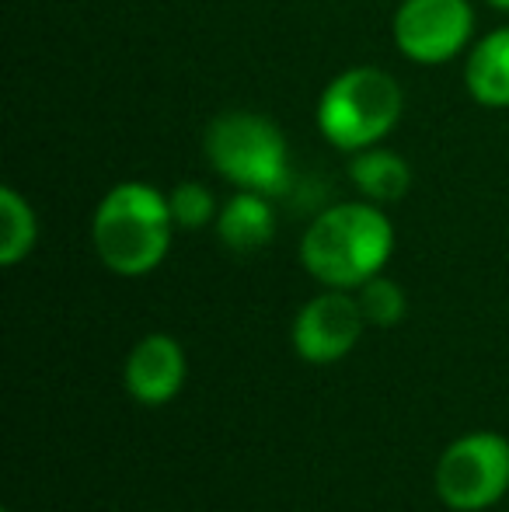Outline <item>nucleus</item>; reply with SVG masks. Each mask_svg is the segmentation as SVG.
Masks as SVG:
<instances>
[{"instance_id":"9","label":"nucleus","mask_w":509,"mask_h":512,"mask_svg":"<svg viewBox=\"0 0 509 512\" xmlns=\"http://www.w3.org/2000/svg\"><path fill=\"white\" fill-rule=\"evenodd\" d=\"M217 237L234 255H255L276 237V209L262 192H234L217 213Z\"/></svg>"},{"instance_id":"5","label":"nucleus","mask_w":509,"mask_h":512,"mask_svg":"<svg viewBox=\"0 0 509 512\" xmlns=\"http://www.w3.org/2000/svg\"><path fill=\"white\" fill-rule=\"evenodd\" d=\"M436 495L454 512H482L509 492V439L478 429L457 436L436 460Z\"/></svg>"},{"instance_id":"3","label":"nucleus","mask_w":509,"mask_h":512,"mask_svg":"<svg viewBox=\"0 0 509 512\" xmlns=\"http://www.w3.org/2000/svg\"><path fill=\"white\" fill-rule=\"evenodd\" d=\"M405 112L401 84L381 67H349L318 98V129L335 150L377 147Z\"/></svg>"},{"instance_id":"1","label":"nucleus","mask_w":509,"mask_h":512,"mask_svg":"<svg viewBox=\"0 0 509 512\" xmlns=\"http://www.w3.org/2000/svg\"><path fill=\"white\" fill-rule=\"evenodd\" d=\"M394 251V227L370 199L335 203L311 220L300 237V265L328 290H360L381 276Z\"/></svg>"},{"instance_id":"14","label":"nucleus","mask_w":509,"mask_h":512,"mask_svg":"<svg viewBox=\"0 0 509 512\" xmlns=\"http://www.w3.org/2000/svg\"><path fill=\"white\" fill-rule=\"evenodd\" d=\"M168 206L178 230H203L210 223H217L220 213L217 199H213V192L203 182H178L168 192Z\"/></svg>"},{"instance_id":"10","label":"nucleus","mask_w":509,"mask_h":512,"mask_svg":"<svg viewBox=\"0 0 509 512\" xmlns=\"http://www.w3.org/2000/svg\"><path fill=\"white\" fill-rule=\"evenodd\" d=\"M464 88L485 108H509V25L482 35L464 60Z\"/></svg>"},{"instance_id":"7","label":"nucleus","mask_w":509,"mask_h":512,"mask_svg":"<svg viewBox=\"0 0 509 512\" xmlns=\"http://www.w3.org/2000/svg\"><path fill=\"white\" fill-rule=\"evenodd\" d=\"M367 317L353 290H328L307 300L293 317V352L304 363L328 366L346 359L363 338Z\"/></svg>"},{"instance_id":"13","label":"nucleus","mask_w":509,"mask_h":512,"mask_svg":"<svg viewBox=\"0 0 509 512\" xmlns=\"http://www.w3.org/2000/svg\"><path fill=\"white\" fill-rule=\"evenodd\" d=\"M356 300H360L367 324H374V328H394V324H401V317H405V310H408L405 290H401L394 279H387L384 272L367 279V283L356 290Z\"/></svg>"},{"instance_id":"16","label":"nucleus","mask_w":509,"mask_h":512,"mask_svg":"<svg viewBox=\"0 0 509 512\" xmlns=\"http://www.w3.org/2000/svg\"><path fill=\"white\" fill-rule=\"evenodd\" d=\"M0 512H11V509H0Z\"/></svg>"},{"instance_id":"6","label":"nucleus","mask_w":509,"mask_h":512,"mask_svg":"<svg viewBox=\"0 0 509 512\" xmlns=\"http://www.w3.org/2000/svg\"><path fill=\"white\" fill-rule=\"evenodd\" d=\"M391 35L401 56L419 67H440L471 46L475 7L471 0H401Z\"/></svg>"},{"instance_id":"4","label":"nucleus","mask_w":509,"mask_h":512,"mask_svg":"<svg viewBox=\"0 0 509 512\" xmlns=\"http://www.w3.org/2000/svg\"><path fill=\"white\" fill-rule=\"evenodd\" d=\"M203 154L224 182L241 192L279 196L290 182L286 136L269 115L224 112L206 126Z\"/></svg>"},{"instance_id":"15","label":"nucleus","mask_w":509,"mask_h":512,"mask_svg":"<svg viewBox=\"0 0 509 512\" xmlns=\"http://www.w3.org/2000/svg\"><path fill=\"white\" fill-rule=\"evenodd\" d=\"M492 7H496V11H509V0H489Z\"/></svg>"},{"instance_id":"11","label":"nucleus","mask_w":509,"mask_h":512,"mask_svg":"<svg viewBox=\"0 0 509 512\" xmlns=\"http://www.w3.org/2000/svg\"><path fill=\"white\" fill-rule=\"evenodd\" d=\"M349 178H353L356 192L377 206L398 203L412 189V168H408V161L387 147L356 150L353 161H349Z\"/></svg>"},{"instance_id":"12","label":"nucleus","mask_w":509,"mask_h":512,"mask_svg":"<svg viewBox=\"0 0 509 512\" xmlns=\"http://www.w3.org/2000/svg\"><path fill=\"white\" fill-rule=\"evenodd\" d=\"M35 241H39V220L32 203L18 189L4 185L0 189V265L14 269L18 262H25Z\"/></svg>"},{"instance_id":"2","label":"nucleus","mask_w":509,"mask_h":512,"mask_svg":"<svg viewBox=\"0 0 509 512\" xmlns=\"http://www.w3.org/2000/svg\"><path fill=\"white\" fill-rule=\"evenodd\" d=\"M175 216L168 196L147 182H119L91 216L98 262L126 279L147 276L168 258Z\"/></svg>"},{"instance_id":"8","label":"nucleus","mask_w":509,"mask_h":512,"mask_svg":"<svg viewBox=\"0 0 509 512\" xmlns=\"http://www.w3.org/2000/svg\"><path fill=\"white\" fill-rule=\"evenodd\" d=\"M185 370H189V363H185V349L178 345V338L154 331V335L140 338L129 349L123 384L133 401L157 408V405H168L182 391Z\"/></svg>"}]
</instances>
